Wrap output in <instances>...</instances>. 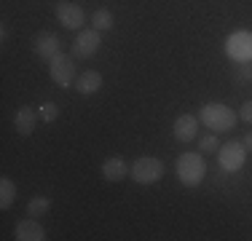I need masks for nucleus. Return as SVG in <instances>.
<instances>
[{"label": "nucleus", "instance_id": "obj_1", "mask_svg": "<svg viewBox=\"0 0 252 241\" xmlns=\"http://www.w3.org/2000/svg\"><path fill=\"white\" fill-rule=\"evenodd\" d=\"M236 118H239L236 113H233L231 107L220 105V102H209V105H204L201 113H199V120L212 131H231L233 126H236Z\"/></svg>", "mask_w": 252, "mask_h": 241}, {"label": "nucleus", "instance_id": "obj_2", "mask_svg": "<svg viewBox=\"0 0 252 241\" xmlns=\"http://www.w3.org/2000/svg\"><path fill=\"white\" fill-rule=\"evenodd\" d=\"M177 177L183 185H188V188H196V185L204 182V177H207V164H204L201 153H183L177 158Z\"/></svg>", "mask_w": 252, "mask_h": 241}, {"label": "nucleus", "instance_id": "obj_3", "mask_svg": "<svg viewBox=\"0 0 252 241\" xmlns=\"http://www.w3.org/2000/svg\"><path fill=\"white\" fill-rule=\"evenodd\" d=\"M164 172H166L164 161L156 158V155H142V158H137L134 164H131V169H129L131 180H134V182H140V185L158 182V180L164 177Z\"/></svg>", "mask_w": 252, "mask_h": 241}, {"label": "nucleus", "instance_id": "obj_4", "mask_svg": "<svg viewBox=\"0 0 252 241\" xmlns=\"http://www.w3.org/2000/svg\"><path fill=\"white\" fill-rule=\"evenodd\" d=\"M75 57H67V54L59 51L57 57L49 62V72H51V81L57 83L59 89H70L75 83V64H73Z\"/></svg>", "mask_w": 252, "mask_h": 241}, {"label": "nucleus", "instance_id": "obj_5", "mask_svg": "<svg viewBox=\"0 0 252 241\" xmlns=\"http://www.w3.org/2000/svg\"><path fill=\"white\" fill-rule=\"evenodd\" d=\"M102 46V35L99 30H81V35L73 40V57L75 59H92Z\"/></svg>", "mask_w": 252, "mask_h": 241}, {"label": "nucleus", "instance_id": "obj_6", "mask_svg": "<svg viewBox=\"0 0 252 241\" xmlns=\"http://www.w3.org/2000/svg\"><path fill=\"white\" fill-rule=\"evenodd\" d=\"M54 14H57V19H59V24H62L64 30H83L86 14H83V8L78 3L64 0V3H59L57 8H54Z\"/></svg>", "mask_w": 252, "mask_h": 241}, {"label": "nucleus", "instance_id": "obj_7", "mask_svg": "<svg viewBox=\"0 0 252 241\" xmlns=\"http://www.w3.org/2000/svg\"><path fill=\"white\" fill-rule=\"evenodd\" d=\"M218 153H220V166H223L225 172H236V169H242V164H244L247 148H244V142H228L218 150Z\"/></svg>", "mask_w": 252, "mask_h": 241}, {"label": "nucleus", "instance_id": "obj_8", "mask_svg": "<svg viewBox=\"0 0 252 241\" xmlns=\"http://www.w3.org/2000/svg\"><path fill=\"white\" fill-rule=\"evenodd\" d=\"M199 123H201V120L196 116L183 113V116H177L175 126H172V134H175L177 142H193L196 137H199Z\"/></svg>", "mask_w": 252, "mask_h": 241}, {"label": "nucleus", "instance_id": "obj_9", "mask_svg": "<svg viewBox=\"0 0 252 241\" xmlns=\"http://www.w3.org/2000/svg\"><path fill=\"white\" fill-rule=\"evenodd\" d=\"M14 236H16V241H43L46 231H43V225L38 222V217H27V220L16 222Z\"/></svg>", "mask_w": 252, "mask_h": 241}, {"label": "nucleus", "instance_id": "obj_10", "mask_svg": "<svg viewBox=\"0 0 252 241\" xmlns=\"http://www.w3.org/2000/svg\"><path fill=\"white\" fill-rule=\"evenodd\" d=\"M38 116H40V110H35L32 105L19 107L16 116H14V129L19 131L22 137H30L35 131V126H38Z\"/></svg>", "mask_w": 252, "mask_h": 241}, {"label": "nucleus", "instance_id": "obj_11", "mask_svg": "<svg viewBox=\"0 0 252 241\" xmlns=\"http://www.w3.org/2000/svg\"><path fill=\"white\" fill-rule=\"evenodd\" d=\"M228 57L239 59H252V35L250 32H236L228 38V46H225Z\"/></svg>", "mask_w": 252, "mask_h": 241}, {"label": "nucleus", "instance_id": "obj_12", "mask_svg": "<svg viewBox=\"0 0 252 241\" xmlns=\"http://www.w3.org/2000/svg\"><path fill=\"white\" fill-rule=\"evenodd\" d=\"M32 48H35V54H38L40 59L51 62V59L59 54V38L54 32H38L35 40H32Z\"/></svg>", "mask_w": 252, "mask_h": 241}, {"label": "nucleus", "instance_id": "obj_13", "mask_svg": "<svg viewBox=\"0 0 252 241\" xmlns=\"http://www.w3.org/2000/svg\"><path fill=\"white\" fill-rule=\"evenodd\" d=\"M129 164L121 158V155H110V158H105V164H102V177L107 180V182H121V180L129 174Z\"/></svg>", "mask_w": 252, "mask_h": 241}, {"label": "nucleus", "instance_id": "obj_14", "mask_svg": "<svg viewBox=\"0 0 252 241\" xmlns=\"http://www.w3.org/2000/svg\"><path fill=\"white\" fill-rule=\"evenodd\" d=\"M75 89H78V94H83V96L97 94L99 89H102V72H97V70H83L81 75L75 78Z\"/></svg>", "mask_w": 252, "mask_h": 241}, {"label": "nucleus", "instance_id": "obj_15", "mask_svg": "<svg viewBox=\"0 0 252 241\" xmlns=\"http://www.w3.org/2000/svg\"><path fill=\"white\" fill-rule=\"evenodd\" d=\"M16 201V182L8 177L0 180V209H11Z\"/></svg>", "mask_w": 252, "mask_h": 241}, {"label": "nucleus", "instance_id": "obj_16", "mask_svg": "<svg viewBox=\"0 0 252 241\" xmlns=\"http://www.w3.org/2000/svg\"><path fill=\"white\" fill-rule=\"evenodd\" d=\"M49 212H51V198H46V196L30 198V204H27V214L30 217H43Z\"/></svg>", "mask_w": 252, "mask_h": 241}, {"label": "nucleus", "instance_id": "obj_17", "mask_svg": "<svg viewBox=\"0 0 252 241\" xmlns=\"http://www.w3.org/2000/svg\"><path fill=\"white\" fill-rule=\"evenodd\" d=\"M233 78L239 83H252V59H239L233 64Z\"/></svg>", "mask_w": 252, "mask_h": 241}, {"label": "nucleus", "instance_id": "obj_18", "mask_svg": "<svg viewBox=\"0 0 252 241\" xmlns=\"http://www.w3.org/2000/svg\"><path fill=\"white\" fill-rule=\"evenodd\" d=\"M92 27L99 30V32L110 30L113 27V14L107 8H97V11H94V16H92Z\"/></svg>", "mask_w": 252, "mask_h": 241}, {"label": "nucleus", "instance_id": "obj_19", "mask_svg": "<svg viewBox=\"0 0 252 241\" xmlns=\"http://www.w3.org/2000/svg\"><path fill=\"white\" fill-rule=\"evenodd\" d=\"M38 110H40V118H43L46 123H54V120L59 118V107L54 105V102H43V105H40Z\"/></svg>", "mask_w": 252, "mask_h": 241}, {"label": "nucleus", "instance_id": "obj_20", "mask_svg": "<svg viewBox=\"0 0 252 241\" xmlns=\"http://www.w3.org/2000/svg\"><path fill=\"white\" fill-rule=\"evenodd\" d=\"M218 148H220V140L215 134H204L199 140V150H201V153H215Z\"/></svg>", "mask_w": 252, "mask_h": 241}, {"label": "nucleus", "instance_id": "obj_21", "mask_svg": "<svg viewBox=\"0 0 252 241\" xmlns=\"http://www.w3.org/2000/svg\"><path fill=\"white\" fill-rule=\"evenodd\" d=\"M239 118H242L244 123H250V126H252V99H250V102H244V105L239 107Z\"/></svg>", "mask_w": 252, "mask_h": 241}, {"label": "nucleus", "instance_id": "obj_22", "mask_svg": "<svg viewBox=\"0 0 252 241\" xmlns=\"http://www.w3.org/2000/svg\"><path fill=\"white\" fill-rule=\"evenodd\" d=\"M244 148H247V153H252V131H250V134H244Z\"/></svg>", "mask_w": 252, "mask_h": 241}, {"label": "nucleus", "instance_id": "obj_23", "mask_svg": "<svg viewBox=\"0 0 252 241\" xmlns=\"http://www.w3.org/2000/svg\"><path fill=\"white\" fill-rule=\"evenodd\" d=\"M0 38H3V43H5V40H8V27H5V24H3V27H0Z\"/></svg>", "mask_w": 252, "mask_h": 241}]
</instances>
